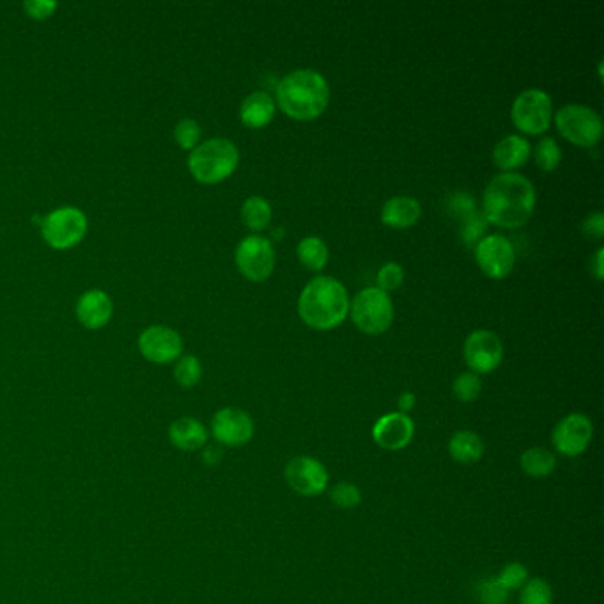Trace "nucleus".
Returning <instances> with one entry per match:
<instances>
[{
    "mask_svg": "<svg viewBox=\"0 0 604 604\" xmlns=\"http://www.w3.org/2000/svg\"><path fill=\"white\" fill-rule=\"evenodd\" d=\"M486 452V443L475 431H456L450 436L449 454L459 465H475Z\"/></svg>",
    "mask_w": 604,
    "mask_h": 604,
    "instance_id": "nucleus-22",
    "label": "nucleus"
},
{
    "mask_svg": "<svg viewBox=\"0 0 604 604\" xmlns=\"http://www.w3.org/2000/svg\"><path fill=\"white\" fill-rule=\"evenodd\" d=\"M532 155V146L525 137L509 135L500 140L493 149V162L498 169L509 172L523 167Z\"/></svg>",
    "mask_w": 604,
    "mask_h": 604,
    "instance_id": "nucleus-20",
    "label": "nucleus"
},
{
    "mask_svg": "<svg viewBox=\"0 0 604 604\" xmlns=\"http://www.w3.org/2000/svg\"><path fill=\"white\" fill-rule=\"evenodd\" d=\"M351 319L360 332L380 335L387 332L394 321V303L378 287H365L349 305Z\"/></svg>",
    "mask_w": 604,
    "mask_h": 604,
    "instance_id": "nucleus-5",
    "label": "nucleus"
},
{
    "mask_svg": "<svg viewBox=\"0 0 604 604\" xmlns=\"http://www.w3.org/2000/svg\"><path fill=\"white\" fill-rule=\"evenodd\" d=\"M581 231H583V234H585L587 238H592V240H599V238H603V213H601V211H594V213H590L589 217L583 220V224H581Z\"/></svg>",
    "mask_w": 604,
    "mask_h": 604,
    "instance_id": "nucleus-36",
    "label": "nucleus"
},
{
    "mask_svg": "<svg viewBox=\"0 0 604 604\" xmlns=\"http://www.w3.org/2000/svg\"><path fill=\"white\" fill-rule=\"evenodd\" d=\"M477 590H479L482 604H505V601L509 599V594H511L498 583L496 578L481 581V585Z\"/></svg>",
    "mask_w": 604,
    "mask_h": 604,
    "instance_id": "nucleus-34",
    "label": "nucleus"
},
{
    "mask_svg": "<svg viewBox=\"0 0 604 604\" xmlns=\"http://www.w3.org/2000/svg\"><path fill=\"white\" fill-rule=\"evenodd\" d=\"M240 162V151L227 139H211L199 144L188 158V169L199 183L217 185L229 178Z\"/></svg>",
    "mask_w": 604,
    "mask_h": 604,
    "instance_id": "nucleus-4",
    "label": "nucleus"
},
{
    "mask_svg": "<svg viewBox=\"0 0 604 604\" xmlns=\"http://www.w3.org/2000/svg\"><path fill=\"white\" fill-rule=\"evenodd\" d=\"M330 500L335 507L349 511L362 504V491L353 482H339L330 488Z\"/></svg>",
    "mask_w": 604,
    "mask_h": 604,
    "instance_id": "nucleus-28",
    "label": "nucleus"
},
{
    "mask_svg": "<svg viewBox=\"0 0 604 604\" xmlns=\"http://www.w3.org/2000/svg\"><path fill=\"white\" fill-rule=\"evenodd\" d=\"M298 314L305 325L319 332L341 326L349 314L346 287L333 277L310 280L298 298Z\"/></svg>",
    "mask_w": 604,
    "mask_h": 604,
    "instance_id": "nucleus-2",
    "label": "nucleus"
},
{
    "mask_svg": "<svg viewBox=\"0 0 604 604\" xmlns=\"http://www.w3.org/2000/svg\"><path fill=\"white\" fill-rule=\"evenodd\" d=\"M519 466L532 479H548L557 470V456L544 447H530L519 457Z\"/></svg>",
    "mask_w": 604,
    "mask_h": 604,
    "instance_id": "nucleus-23",
    "label": "nucleus"
},
{
    "mask_svg": "<svg viewBox=\"0 0 604 604\" xmlns=\"http://www.w3.org/2000/svg\"><path fill=\"white\" fill-rule=\"evenodd\" d=\"M496 580L507 592H514V590H521L525 587V583L530 580V573H528L527 566H523L519 562H511L500 571Z\"/></svg>",
    "mask_w": 604,
    "mask_h": 604,
    "instance_id": "nucleus-31",
    "label": "nucleus"
},
{
    "mask_svg": "<svg viewBox=\"0 0 604 604\" xmlns=\"http://www.w3.org/2000/svg\"><path fill=\"white\" fill-rule=\"evenodd\" d=\"M55 9H57V4L52 0H27L25 2V11L34 20H45L48 16L54 15Z\"/></svg>",
    "mask_w": 604,
    "mask_h": 604,
    "instance_id": "nucleus-35",
    "label": "nucleus"
},
{
    "mask_svg": "<svg viewBox=\"0 0 604 604\" xmlns=\"http://www.w3.org/2000/svg\"><path fill=\"white\" fill-rule=\"evenodd\" d=\"M139 349L149 362L171 364L183 353V339L167 326H149L146 332L140 333Z\"/></svg>",
    "mask_w": 604,
    "mask_h": 604,
    "instance_id": "nucleus-16",
    "label": "nucleus"
},
{
    "mask_svg": "<svg viewBox=\"0 0 604 604\" xmlns=\"http://www.w3.org/2000/svg\"><path fill=\"white\" fill-rule=\"evenodd\" d=\"M482 204L488 222L516 229L527 224L534 213L535 188L521 174L502 172L489 181Z\"/></svg>",
    "mask_w": 604,
    "mask_h": 604,
    "instance_id": "nucleus-1",
    "label": "nucleus"
},
{
    "mask_svg": "<svg viewBox=\"0 0 604 604\" xmlns=\"http://www.w3.org/2000/svg\"><path fill=\"white\" fill-rule=\"evenodd\" d=\"M174 139L178 142L179 148L194 151L201 140V126L194 119H183L174 128Z\"/></svg>",
    "mask_w": 604,
    "mask_h": 604,
    "instance_id": "nucleus-32",
    "label": "nucleus"
},
{
    "mask_svg": "<svg viewBox=\"0 0 604 604\" xmlns=\"http://www.w3.org/2000/svg\"><path fill=\"white\" fill-rule=\"evenodd\" d=\"M296 256L310 272H321L328 263V247L318 236H309L298 243Z\"/></svg>",
    "mask_w": 604,
    "mask_h": 604,
    "instance_id": "nucleus-24",
    "label": "nucleus"
},
{
    "mask_svg": "<svg viewBox=\"0 0 604 604\" xmlns=\"http://www.w3.org/2000/svg\"><path fill=\"white\" fill-rule=\"evenodd\" d=\"M236 266L252 282L268 279L275 268V250L263 236H248L236 248Z\"/></svg>",
    "mask_w": 604,
    "mask_h": 604,
    "instance_id": "nucleus-11",
    "label": "nucleus"
},
{
    "mask_svg": "<svg viewBox=\"0 0 604 604\" xmlns=\"http://www.w3.org/2000/svg\"><path fill=\"white\" fill-rule=\"evenodd\" d=\"M169 440L172 447L183 452H195L202 450L208 443V429L204 427L201 420L194 417H181L174 420L169 427Z\"/></svg>",
    "mask_w": 604,
    "mask_h": 604,
    "instance_id": "nucleus-18",
    "label": "nucleus"
},
{
    "mask_svg": "<svg viewBox=\"0 0 604 604\" xmlns=\"http://www.w3.org/2000/svg\"><path fill=\"white\" fill-rule=\"evenodd\" d=\"M330 101L326 78L316 70H296L280 80L277 87L279 109L296 121H312L321 116Z\"/></svg>",
    "mask_w": 604,
    "mask_h": 604,
    "instance_id": "nucleus-3",
    "label": "nucleus"
},
{
    "mask_svg": "<svg viewBox=\"0 0 604 604\" xmlns=\"http://www.w3.org/2000/svg\"><path fill=\"white\" fill-rule=\"evenodd\" d=\"M511 116L512 123L519 132L528 135H541L548 132L553 117L550 94L544 93L543 89L523 91L514 100Z\"/></svg>",
    "mask_w": 604,
    "mask_h": 604,
    "instance_id": "nucleus-7",
    "label": "nucleus"
},
{
    "mask_svg": "<svg viewBox=\"0 0 604 604\" xmlns=\"http://www.w3.org/2000/svg\"><path fill=\"white\" fill-rule=\"evenodd\" d=\"M594 438V424L585 413H569L553 427L551 443L558 454L578 457L589 449Z\"/></svg>",
    "mask_w": 604,
    "mask_h": 604,
    "instance_id": "nucleus-10",
    "label": "nucleus"
},
{
    "mask_svg": "<svg viewBox=\"0 0 604 604\" xmlns=\"http://www.w3.org/2000/svg\"><path fill=\"white\" fill-rule=\"evenodd\" d=\"M256 433L254 420L247 411L240 408H222L215 413L211 420V434L217 440L218 445L224 447H243L247 445Z\"/></svg>",
    "mask_w": 604,
    "mask_h": 604,
    "instance_id": "nucleus-13",
    "label": "nucleus"
},
{
    "mask_svg": "<svg viewBox=\"0 0 604 604\" xmlns=\"http://www.w3.org/2000/svg\"><path fill=\"white\" fill-rule=\"evenodd\" d=\"M403 280V266L399 263H387L385 266H381L380 273H378V289L385 293L395 291L401 287Z\"/></svg>",
    "mask_w": 604,
    "mask_h": 604,
    "instance_id": "nucleus-33",
    "label": "nucleus"
},
{
    "mask_svg": "<svg viewBox=\"0 0 604 604\" xmlns=\"http://www.w3.org/2000/svg\"><path fill=\"white\" fill-rule=\"evenodd\" d=\"M415 436V422L399 411L387 413L372 426V442L388 452L406 449Z\"/></svg>",
    "mask_w": 604,
    "mask_h": 604,
    "instance_id": "nucleus-15",
    "label": "nucleus"
},
{
    "mask_svg": "<svg viewBox=\"0 0 604 604\" xmlns=\"http://www.w3.org/2000/svg\"><path fill=\"white\" fill-rule=\"evenodd\" d=\"M277 110V103L272 96L264 91L248 94L247 98L241 103L240 119L241 123L248 128H264L266 124L272 123Z\"/></svg>",
    "mask_w": 604,
    "mask_h": 604,
    "instance_id": "nucleus-21",
    "label": "nucleus"
},
{
    "mask_svg": "<svg viewBox=\"0 0 604 604\" xmlns=\"http://www.w3.org/2000/svg\"><path fill=\"white\" fill-rule=\"evenodd\" d=\"M112 302L109 295L100 289L87 291L80 296L77 303V318L82 325L91 330H98L107 325L112 318Z\"/></svg>",
    "mask_w": 604,
    "mask_h": 604,
    "instance_id": "nucleus-17",
    "label": "nucleus"
},
{
    "mask_svg": "<svg viewBox=\"0 0 604 604\" xmlns=\"http://www.w3.org/2000/svg\"><path fill=\"white\" fill-rule=\"evenodd\" d=\"M553 589L544 578H532L519 590V604H553Z\"/></svg>",
    "mask_w": 604,
    "mask_h": 604,
    "instance_id": "nucleus-27",
    "label": "nucleus"
},
{
    "mask_svg": "<svg viewBox=\"0 0 604 604\" xmlns=\"http://www.w3.org/2000/svg\"><path fill=\"white\" fill-rule=\"evenodd\" d=\"M463 355L468 367L479 374L496 371L504 360V344L491 330H477L470 333L463 346Z\"/></svg>",
    "mask_w": 604,
    "mask_h": 604,
    "instance_id": "nucleus-12",
    "label": "nucleus"
},
{
    "mask_svg": "<svg viewBox=\"0 0 604 604\" xmlns=\"http://www.w3.org/2000/svg\"><path fill=\"white\" fill-rule=\"evenodd\" d=\"M241 220L252 231H264L272 222V206L264 197L254 195L241 206Z\"/></svg>",
    "mask_w": 604,
    "mask_h": 604,
    "instance_id": "nucleus-25",
    "label": "nucleus"
},
{
    "mask_svg": "<svg viewBox=\"0 0 604 604\" xmlns=\"http://www.w3.org/2000/svg\"><path fill=\"white\" fill-rule=\"evenodd\" d=\"M422 217V206L417 199L399 195L385 202L381 210V222L392 229H410Z\"/></svg>",
    "mask_w": 604,
    "mask_h": 604,
    "instance_id": "nucleus-19",
    "label": "nucleus"
},
{
    "mask_svg": "<svg viewBox=\"0 0 604 604\" xmlns=\"http://www.w3.org/2000/svg\"><path fill=\"white\" fill-rule=\"evenodd\" d=\"M558 132L574 146L594 148L603 137V119L585 105H566L555 114Z\"/></svg>",
    "mask_w": 604,
    "mask_h": 604,
    "instance_id": "nucleus-6",
    "label": "nucleus"
},
{
    "mask_svg": "<svg viewBox=\"0 0 604 604\" xmlns=\"http://www.w3.org/2000/svg\"><path fill=\"white\" fill-rule=\"evenodd\" d=\"M452 390H454L457 401L473 403V401L479 399L482 392L481 378L475 372H463L454 380Z\"/></svg>",
    "mask_w": 604,
    "mask_h": 604,
    "instance_id": "nucleus-30",
    "label": "nucleus"
},
{
    "mask_svg": "<svg viewBox=\"0 0 604 604\" xmlns=\"http://www.w3.org/2000/svg\"><path fill=\"white\" fill-rule=\"evenodd\" d=\"M287 486L295 491L296 495L314 498L325 493L330 484V475L326 466L318 457L296 456L289 461L284 470Z\"/></svg>",
    "mask_w": 604,
    "mask_h": 604,
    "instance_id": "nucleus-9",
    "label": "nucleus"
},
{
    "mask_svg": "<svg viewBox=\"0 0 604 604\" xmlns=\"http://www.w3.org/2000/svg\"><path fill=\"white\" fill-rule=\"evenodd\" d=\"M603 254L604 248H597L596 256L592 259V272L596 275L597 280H603Z\"/></svg>",
    "mask_w": 604,
    "mask_h": 604,
    "instance_id": "nucleus-39",
    "label": "nucleus"
},
{
    "mask_svg": "<svg viewBox=\"0 0 604 604\" xmlns=\"http://www.w3.org/2000/svg\"><path fill=\"white\" fill-rule=\"evenodd\" d=\"M87 233V218L78 208H59L43 218L41 234L57 250L75 247Z\"/></svg>",
    "mask_w": 604,
    "mask_h": 604,
    "instance_id": "nucleus-8",
    "label": "nucleus"
},
{
    "mask_svg": "<svg viewBox=\"0 0 604 604\" xmlns=\"http://www.w3.org/2000/svg\"><path fill=\"white\" fill-rule=\"evenodd\" d=\"M174 378L178 381L179 387H195L202 378V365L199 358L194 355L179 358L178 364L174 367Z\"/></svg>",
    "mask_w": 604,
    "mask_h": 604,
    "instance_id": "nucleus-29",
    "label": "nucleus"
},
{
    "mask_svg": "<svg viewBox=\"0 0 604 604\" xmlns=\"http://www.w3.org/2000/svg\"><path fill=\"white\" fill-rule=\"evenodd\" d=\"M534 158L541 171L553 172L562 162V149L553 137H544L535 146Z\"/></svg>",
    "mask_w": 604,
    "mask_h": 604,
    "instance_id": "nucleus-26",
    "label": "nucleus"
},
{
    "mask_svg": "<svg viewBox=\"0 0 604 604\" xmlns=\"http://www.w3.org/2000/svg\"><path fill=\"white\" fill-rule=\"evenodd\" d=\"M415 404H417V395L413 394V392H403V394L399 395V399H397L399 413H404V415H408L415 408Z\"/></svg>",
    "mask_w": 604,
    "mask_h": 604,
    "instance_id": "nucleus-37",
    "label": "nucleus"
},
{
    "mask_svg": "<svg viewBox=\"0 0 604 604\" xmlns=\"http://www.w3.org/2000/svg\"><path fill=\"white\" fill-rule=\"evenodd\" d=\"M475 259L482 273L488 275L489 279L502 280L511 275L516 263V252L507 238L500 234H491L479 241L475 248Z\"/></svg>",
    "mask_w": 604,
    "mask_h": 604,
    "instance_id": "nucleus-14",
    "label": "nucleus"
},
{
    "mask_svg": "<svg viewBox=\"0 0 604 604\" xmlns=\"http://www.w3.org/2000/svg\"><path fill=\"white\" fill-rule=\"evenodd\" d=\"M202 459L206 461V465H218L222 461V450L218 445H206L202 449Z\"/></svg>",
    "mask_w": 604,
    "mask_h": 604,
    "instance_id": "nucleus-38",
    "label": "nucleus"
}]
</instances>
